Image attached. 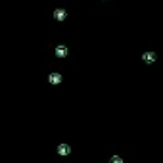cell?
Instances as JSON below:
<instances>
[{"instance_id":"1","label":"cell","mask_w":163,"mask_h":163,"mask_svg":"<svg viewBox=\"0 0 163 163\" xmlns=\"http://www.w3.org/2000/svg\"><path fill=\"white\" fill-rule=\"evenodd\" d=\"M58 154H60V155H69L71 154V148L67 144H60V146H58Z\"/></svg>"},{"instance_id":"2","label":"cell","mask_w":163,"mask_h":163,"mask_svg":"<svg viewBox=\"0 0 163 163\" xmlns=\"http://www.w3.org/2000/svg\"><path fill=\"white\" fill-rule=\"evenodd\" d=\"M54 17H56V19H60V21H61V19H65V12H64V10H56Z\"/></svg>"},{"instance_id":"3","label":"cell","mask_w":163,"mask_h":163,"mask_svg":"<svg viewBox=\"0 0 163 163\" xmlns=\"http://www.w3.org/2000/svg\"><path fill=\"white\" fill-rule=\"evenodd\" d=\"M60 81H61V77L58 75V73H52V75H50V83H54V85H58Z\"/></svg>"},{"instance_id":"4","label":"cell","mask_w":163,"mask_h":163,"mask_svg":"<svg viewBox=\"0 0 163 163\" xmlns=\"http://www.w3.org/2000/svg\"><path fill=\"white\" fill-rule=\"evenodd\" d=\"M155 60V54H152V52H146V54H144V61H148V64H150V61H154Z\"/></svg>"},{"instance_id":"5","label":"cell","mask_w":163,"mask_h":163,"mask_svg":"<svg viewBox=\"0 0 163 163\" xmlns=\"http://www.w3.org/2000/svg\"><path fill=\"white\" fill-rule=\"evenodd\" d=\"M56 54H58V56H65V54H67V48H65V46H58V48H56Z\"/></svg>"},{"instance_id":"6","label":"cell","mask_w":163,"mask_h":163,"mask_svg":"<svg viewBox=\"0 0 163 163\" xmlns=\"http://www.w3.org/2000/svg\"><path fill=\"white\" fill-rule=\"evenodd\" d=\"M109 163H123V159H121L119 155H113L111 159H109Z\"/></svg>"}]
</instances>
